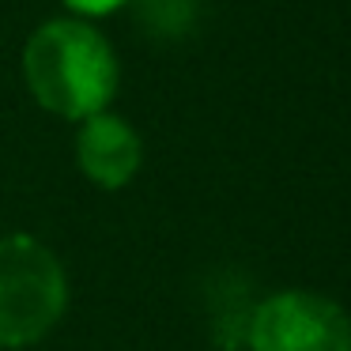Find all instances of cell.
Listing matches in <instances>:
<instances>
[{
  "mask_svg": "<svg viewBox=\"0 0 351 351\" xmlns=\"http://www.w3.org/2000/svg\"><path fill=\"white\" fill-rule=\"evenodd\" d=\"M69 306L64 268L27 234L0 238V348H27L61 321Z\"/></svg>",
  "mask_w": 351,
  "mask_h": 351,
  "instance_id": "7a4b0ae2",
  "label": "cell"
},
{
  "mask_svg": "<svg viewBox=\"0 0 351 351\" xmlns=\"http://www.w3.org/2000/svg\"><path fill=\"white\" fill-rule=\"evenodd\" d=\"M76 159L84 167V174L91 178L102 189H121L132 182V174L140 170L144 159V147L140 136L114 114H91L80 129L76 140Z\"/></svg>",
  "mask_w": 351,
  "mask_h": 351,
  "instance_id": "277c9868",
  "label": "cell"
},
{
  "mask_svg": "<svg viewBox=\"0 0 351 351\" xmlns=\"http://www.w3.org/2000/svg\"><path fill=\"white\" fill-rule=\"evenodd\" d=\"M72 12H84V16H110V12H117L121 4H129V0H64Z\"/></svg>",
  "mask_w": 351,
  "mask_h": 351,
  "instance_id": "8992f818",
  "label": "cell"
},
{
  "mask_svg": "<svg viewBox=\"0 0 351 351\" xmlns=\"http://www.w3.org/2000/svg\"><path fill=\"white\" fill-rule=\"evenodd\" d=\"M136 19L155 38H182L197 23V0H132Z\"/></svg>",
  "mask_w": 351,
  "mask_h": 351,
  "instance_id": "5b68a950",
  "label": "cell"
},
{
  "mask_svg": "<svg viewBox=\"0 0 351 351\" xmlns=\"http://www.w3.org/2000/svg\"><path fill=\"white\" fill-rule=\"evenodd\" d=\"M250 351H351V317L313 291H280L250 310Z\"/></svg>",
  "mask_w": 351,
  "mask_h": 351,
  "instance_id": "3957f363",
  "label": "cell"
},
{
  "mask_svg": "<svg viewBox=\"0 0 351 351\" xmlns=\"http://www.w3.org/2000/svg\"><path fill=\"white\" fill-rule=\"evenodd\" d=\"M31 95L57 117L87 121L102 114L117 87V61L110 42L87 23L57 19L31 34L23 53Z\"/></svg>",
  "mask_w": 351,
  "mask_h": 351,
  "instance_id": "6da1fadb",
  "label": "cell"
}]
</instances>
